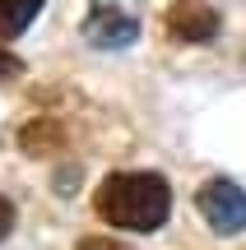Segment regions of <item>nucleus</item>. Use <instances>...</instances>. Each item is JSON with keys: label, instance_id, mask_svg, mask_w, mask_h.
I'll use <instances>...</instances> for the list:
<instances>
[{"label": "nucleus", "instance_id": "f257e3e1", "mask_svg": "<svg viewBox=\"0 0 246 250\" xmlns=\"http://www.w3.org/2000/svg\"><path fill=\"white\" fill-rule=\"evenodd\" d=\"M93 208L107 227L121 232H158L172 213V190L158 171H112L93 195Z\"/></svg>", "mask_w": 246, "mask_h": 250}, {"label": "nucleus", "instance_id": "f03ea898", "mask_svg": "<svg viewBox=\"0 0 246 250\" xmlns=\"http://www.w3.org/2000/svg\"><path fill=\"white\" fill-rule=\"evenodd\" d=\"M144 33V9L139 0H89L84 19V42L98 51H126Z\"/></svg>", "mask_w": 246, "mask_h": 250}, {"label": "nucleus", "instance_id": "7ed1b4c3", "mask_svg": "<svg viewBox=\"0 0 246 250\" xmlns=\"http://www.w3.org/2000/svg\"><path fill=\"white\" fill-rule=\"evenodd\" d=\"M195 204H200V218H204L219 236L246 232V190L237 186V181H228V176L204 181L200 195H195Z\"/></svg>", "mask_w": 246, "mask_h": 250}, {"label": "nucleus", "instance_id": "20e7f679", "mask_svg": "<svg viewBox=\"0 0 246 250\" xmlns=\"http://www.w3.org/2000/svg\"><path fill=\"white\" fill-rule=\"evenodd\" d=\"M223 28L219 9L209 5V0H172L167 5V33L177 37V42L186 46H200V42H214Z\"/></svg>", "mask_w": 246, "mask_h": 250}, {"label": "nucleus", "instance_id": "39448f33", "mask_svg": "<svg viewBox=\"0 0 246 250\" xmlns=\"http://www.w3.org/2000/svg\"><path fill=\"white\" fill-rule=\"evenodd\" d=\"M46 0H0V37H19L37 14H42Z\"/></svg>", "mask_w": 246, "mask_h": 250}, {"label": "nucleus", "instance_id": "423d86ee", "mask_svg": "<svg viewBox=\"0 0 246 250\" xmlns=\"http://www.w3.org/2000/svg\"><path fill=\"white\" fill-rule=\"evenodd\" d=\"M19 74H23V61L9 56V51H0V83H5V79H19Z\"/></svg>", "mask_w": 246, "mask_h": 250}, {"label": "nucleus", "instance_id": "0eeeda50", "mask_svg": "<svg viewBox=\"0 0 246 250\" xmlns=\"http://www.w3.org/2000/svg\"><path fill=\"white\" fill-rule=\"evenodd\" d=\"M9 227H14V204H9V199L0 195V241L9 236Z\"/></svg>", "mask_w": 246, "mask_h": 250}, {"label": "nucleus", "instance_id": "6e6552de", "mask_svg": "<svg viewBox=\"0 0 246 250\" xmlns=\"http://www.w3.org/2000/svg\"><path fill=\"white\" fill-rule=\"evenodd\" d=\"M79 250H130V246H121V241H98V236H89Z\"/></svg>", "mask_w": 246, "mask_h": 250}]
</instances>
